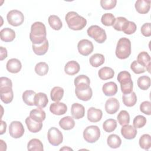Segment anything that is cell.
Listing matches in <instances>:
<instances>
[{"mask_svg": "<svg viewBox=\"0 0 151 151\" xmlns=\"http://www.w3.org/2000/svg\"><path fill=\"white\" fill-rule=\"evenodd\" d=\"M29 117L34 120L38 122H42L46 117L45 112L42 108L38 107L31 110Z\"/></svg>", "mask_w": 151, "mask_h": 151, "instance_id": "7402d4cb", "label": "cell"}, {"mask_svg": "<svg viewBox=\"0 0 151 151\" xmlns=\"http://www.w3.org/2000/svg\"><path fill=\"white\" fill-rule=\"evenodd\" d=\"M105 61L104 57L103 54L96 53L91 55L89 61L91 66L94 67H98L101 65Z\"/></svg>", "mask_w": 151, "mask_h": 151, "instance_id": "d6a6232c", "label": "cell"}, {"mask_svg": "<svg viewBox=\"0 0 151 151\" xmlns=\"http://www.w3.org/2000/svg\"><path fill=\"white\" fill-rule=\"evenodd\" d=\"M25 123L28 130L32 133H37L40 131L42 127V122H36L32 120L29 116L26 118Z\"/></svg>", "mask_w": 151, "mask_h": 151, "instance_id": "ffe728a7", "label": "cell"}, {"mask_svg": "<svg viewBox=\"0 0 151 151\" xmlns=\"http://www.w3.org/2000/svg\"><path fill=\"white\" fill-rule=\"evenodd\" d=\"M6 19L10 25L14 27H18L23 23L24 16L21 11L13 9L8 12L6 15Z\"/></svg>", "mask_w": 151, "mask_h": 151, "instance_id": "52a82bcc", "label": "cell"}, {"mask_svg": "<svg viewBox=\"0 0 151 151\" xmlns=\"http://www.w3.org/2000/svg\"><path fill=\"white\" fill-rule=\"evenodd\" d=\"M140 110L143 113L150 115L151 114V103L149 101H145L140 105Z\"/></svg>", "mask_w": 151, "mask_h": 151, "instance_id": "f907efd6", "label": "cell"}, {"mask_svg": "<svg viewBox=\"0 0 151 151\" xmlns=\"http://www.w3.org/2000/svg\"><path fill=\"white\" fill-rule=\"evenodd\" d=\"M117 80L120 84L122 92L123 94L133 91V81L130 74L127 71H122L118 74Z\"/></svg>", "mask_w": 151, "mask_h": 151, "instance_id": "277c9868", "label": "cell"}, {"mask_svg": "<svg viewBox=\"0 0 151 151\" xmlns=\"http://www.w3.org/2000/svg\"><path fill=\"white\" fill-rule=\"evenodd\" d=\"M59 125L63 129L65 130H69L74 127L75 122L73 117L70 116H65L60 120Z\"/></svg>", "mask_w": 151, "mask_h": 151, "instance_id": "83f0119b", "label": "cell"}, {"mask_svg": "<svg viewBox=\"0 0 151 151\" xmlns=\"http://www.w3.org/2000/svg\"><path fill=\"white\" fill-rule=\"evenodd\" d=\"M139 143L142 149H149L151 147V136L149 134H143L139 139Z\"/></svg>", "mask_w": 151, "mask_h": 151, "instance_id": "74e56055", "label": "cell"}, {"mask_svg": "<svg viewBox=\"0 0 151 151\" xmlns=\"http://www.w3.org/2000/svg\"><path fill=\"white\" fill-rule=\"evenodd\" d=\"M48 65L45 62H40L37 63L35 66V73L40 76H45L48 71Z\"/></svg>", "mask_w": 151, "mask_h": 151, "instance_id": "60d3db41", "label": "cell"}, {"mask_svg": "<svg viewBox=\"0 0 151 151\" xmlns=\"http://www.w3.org/2000/svg\"><path fill=\"white\" fill-rule=\"evenodd\" d=\"M6 123L5 122L1 120V134H3L4 133L6 132Z\"/></svg>", "mask_w": 151, "mask_h": 151, "instance_id": "db71d44e", "label": "cell"}, {"mask_svg": "<svg viewBox=\"0 0 151 151\" xmlns=\"http://www.w3.org/2000/svg\"><path fill=\"white\" fill-rule=\"evenodd\" d=\"M99 76L103 80H107L112 78L114 75V70L109 67H104L99 71Z\"/></svg>", "mask_w": 151, "mask_h": 151, "instance_id": "f1b7e54d", "label": "cell"}, {"mask_svg": "<svg viewBox=\"0 0 151 151\" xmlns=\"http://www.w3.org/2000/svg\"><path fill=\"white\" fill-rule=\"evenodd\" d=\"M136 28V25L134 22L127 20L124 24L122 31H123L126 34L130 35L135 32Z\"/></svg>", "mask_w": 151, "mask_h": 151, "instance_id": "b9f144b4", "label": "cell"}, {"mask_svg": "<svg viewBox=\"0 0 151 151\" xmlns=\"http://www.w3.org/2000/svg\"><path fill=\"white\" fill-rule=\"evenodd\" d=\"M87 32L90 37L93 38L97 42L100 44L104 42L107 38L105 30L96 25L90 26L87 29Z\"/></svg>", "mask_w": 151, "mask_h": 151, "instance_id": "5b68a950", "label": "cell"}, {"mask_svg": "<svg viewBox=\"0 0 151 151\" xmlns=\"http://www.w3.org/2000/svg\"><path fill=\"white\" fill-rule=\"evenodd\" d=\"M49 143L53 146H58L63 140V136L60 130L56 127H51L47 134Z\"/></svg>", "mask_w": 151, "mask_h": 151, "instance_id": "ba28073f", "label": "cell"}, {"mask_svg": "<svg viewBox=\"0 0 151 151\" xmlns=\"http://www.w3.org/2000/svg\"><path fill=\"white\" fill-rule=\"evenodd\" d=\"M74 85L76 88H84L90 86V78L85 75H80L75 78Z\"/></svg>", "mask_w": 151, "mask_h": 151, "instance_id": "484cf974", "label": "cell"}, {"mask_svg": "<svg viewBox=\"0 0 151 151\" xmlns=\"http://www.w3.org/2000/svg\"><path fill=\"white\" fill-rule=\"evenodd\" d=\"M115 17L111 13H105L101 18V23L105 26H112L115 21Z\"/></svg>", "mask_w": 151, "mask_h": 151, "instance_id": "ee69618b", "label": "cell"}, {"mask_svg": "<svg viewBox=\"0 0 151 151\" xmlns=\"http://www.w3.org/2000/svg\"><path fill=\"white\" fill-rule=\"evenodd\" d=\"M48 41L46 39L40 44H32V47L34 53L38 55H44L48 49Z\"/></svg>", "mask_w": 151, "mask_h": 151, "instance_id": "4316f807", "label": "cell"}, {"mask_svg": "<svg viewBox=\"0 0 151 151\" xmlns=\"http://www.w3.org/2000/svg\"><path fill=\"white\" fill-rule=\"evenodd\" d=\"M102 91L106 96H114L117 92V86L113 81L106 83L103 86Z\"/></svg>", "mask_w": 151, "mask_h": 151, "instance_id": "603a6c76", "label": "cell"}, {"mask_svg": "<svg viewBox=\"0 0 151 151\" xmlns=\"http://www.w3.org/2000/svg\"><path fill=\"white\" fill-rule=\"evenodd\" d=\"M117 4L116 0H101L100 5L105 10H110L114 8Z\"/></svg>", "mask_w": 151, "mask_h": 151, "instance_id": "681fc988", "label": "cell"}, {"mask_svg": "<svg viewBox=\"0 0 151 151\" xmlns=\"http://www.w3.org/2000/svg\"><path fill=\"white\" fill-rule=\"evenodd\" d=\"M122 100L125 106L127 107H132L136 103V94L133 91H132L129 94H123L122 96Z\"/></svg>", "mask_w": 151, "mask_h": 151, "instance_id": "f546056e", "label": "cell"}, {"mask_svg": "<svg viewBox=\"0 0 151 151\" xmlns=\"http://www.w3.org/2000/svg\"><path fill=\"white\" fill-rule=\"evenodd\" d=\"M137 86L143 90H147L150 86V78L147 76H143L139 77Z\"/></svg>", "mask_w": 151, "mask_h": 151, "instance_id": "f35d334b", "label": "cell"}, {"mask_svg": "<svg viewBox=\"0 0 151 151\" xmlns=\"http://www.w3.org/2000/svg\"><path fill=\"white\" fill-rule=\"evenodd\" d=\"M137 130L132 125L126 124L122 126L121 129V134L123 137L126 139L131 140L134 139L137 134Z\"/></svg>", "mask_w": 151, "mask_h": 151, "instance_id": "5bb4252c", "label": "cell"}, {"mask_svg": "<svg viewBox=\"0 0 151 151\" xmlns=\"http://www.w3.org/2000/svg\"><path fill=\"white\" fill-rule=\"evenodd\" d=\"M141 32L145 37H150L151 35V25L150 22L145 23L141 27Z\"/></svg>", "mask_w": 151, "mask_h": 151, "instance_id": "816d5d0a", "label": "cell"}, {"mask_svg": "<svg viewBox=\"0 0 151 151\" xmlns=\"http://www.w3.org/2000/svg\"><path fill=\"white\" fill-rule=\"evenodd\" d=\"M103 116L102 111L94 107H90L87 111V119L93 123L99 122Z\"/></svg>", "mask_w": 151, "mask_h": 151, "instance_id": "e0dca14e", "label": "cell"}, {"mask_svg": "<svg viewBox=\"0 0 151 151\" xmlns=\"http://www.w3.org/2000/svg\"><path fill=\"white\" fill-rule=\"evenodd\" d=\"M117 127V122L115 119H109L103 123V128L104 130L107 133L113 132Z\"/></svg>", "mask_w": 151, "mask_h": 151, "instance_id": "ab89813d", "label": "cell"}, {"mask_svg": "<svg viewBox=\"0 0 151 151\" xmlns=\"http://www.w3.org/2000/svg\"><path fill=\"white\" fill-rule=\"evenodd\" d=\"M48 102V97L46 94L44 93H37L34 97V106L38 107H45Z\"/></svg>", "mask_w": 151, "mask_h": 151, "instance_id": "d4e9b609", "label": "cell"}, {"mask_svg": "<svg viewBox=\"0 0 151 151\" xmlns=\"http://www.w3.org/2000/svg\"><path fill=\"white\" fill-rule=\"evenodd\" d=\"M117 120L121 126L129 124L130 122V116L126 110H122L117 115Z\"/></svg>", "mask_w": 151, "mask_h": 151, "instance_id": "7bdbcfd3", "label": "cell"}, {"mask_svg": "<svg viewBox=\"0 0 151 151\" xmlns=\"http://www.w3.org/2000/svg\"><path fill=\"white\" fill-rule=\"evenodd\" d=\"M116 55L119 59H126L131 54V42L127 38L123 37L119 40L116 48Z\"/></svg>", "mask_w": 151, "mask_h": 151, "instance_id": "3957f363", "label": "cell"}, {"mask_svg": "<svg viewBox=\"0 0 151 151\" xmlns=\"http://www.w3.org/2000/svg\"><path fill=\"white\" fill-rule=\"evenodd\" d=\"M9 133L10 136L15 139L22 137L24 133V128L22 123L19 121L12 122L9 124Z\"/></svg>", "mask_w": 151, "mask_h": 151, "instance_id": "9c48e42d", "label": "cell"}, {"mask_svg": "<svg viewBox=\"0 0 151 151\" xmlns=\"http://www.w3.org/2000/svg\"><path fill=\"white\" fill-rule=\"evenodd\" d=\"M75 93L77 97L83 101H88L93 95L92 89L90 86L84 88H76Z\"/></svg>", "mask_w": 151, "mask_h": 151, "instance_id": "8fae6325", "label": "cell"}, {"mask_svg": "<svg viewBox=\"0 0 151 151\" xmlns=\"http://www.w3.org/2000/svg\"><path fill=\"white\" fill-rule=\"evenodd\" d=\"M12 83L11 80L6 77L0 78V90L12 88Z\"/></svg>", "mask_w": 151, "mask_h": 151, "instance_id": "7dc6e473", "label": "cell"}, {"mask_svg": "<svg viewBox=\"0 0 151 151\" xmlns=\"http://www.w3.org/2000/svg\"><path fill=\"white\" fill-rule=\"evenodd\" d=\"M130 68L135 74L143 73L146 71V68L139 64L136 60H134L132 63L130 65Z\"/></svg>", "mask_w": 151, "mask_h": 151, "instance_id": "bcb514c9", "label": "cell"}, {"mask_svg": "<svg viewBox=\"0 0 151 151\" xmlns=\"http://www.w3.org/2000/svg\"><path fill=\"white\" fill-rule=\"evenodd\" d=\"M119 102L116 98H110L106 101L105 110L106 112L110 114L116 113L119 109Z\"/></svg>", "mask_w": 151, "mask_h": 151, "instance_id": "7c38bea8", "label": "cell"}, {"mask_svg": "<svg viewBox=\"0 0 151 151\" xmlns=\"http://www.w3.org/2000/svg\"><path fill=\"white\" fill-rule=\"evenodd\" d=\"M65 19L69 28L74 31L83 29L87 24L86 19L74 11L68 12L65 15Z\"/></svg>", "mask_w": 151, "mask_h": 151, "instance_id": "7a4b0ae2", "label": "cell"}, {"mask_svg": "<svg viewBox=\"0 0 151 151\" xmlns=\"http://www.w3.org/2000/svg\"><path fill=\"white\" fill-rule=\"evenodd\" d=\"M146 123V119L145 117L142 115L136 116L133 122V126L136 129H140L143 127Z\"/></svg>", "mask_w": 151, "mask_h": 151, "instance_id": "f6af8a7d", "label": "cell"}, {"mask_svg": "<svg viewBox=\"0 0 151 151\" xmlns=\"http://www.w3.org/2000/svg\"><path fill=\"white\" fill-rule=\"evenodd\" d=\"M27 149L29 151H43V145L39 139H32L28 143Z\"/></svg>", "mask_w": 151, "mask_h": 151, "instance_id": "e575fe53", "label": "cell"}, {"mask_svg": "<svg viewBox=\"0 0 151 151\" xmlns=\"http://www.w3.org/2000/svg\"><path fill=\"white\" fill-rule=\"evenodd\" d=\"M36 93L33 90H25L22 94L24 102L28 106H34V97Z\"/></svg>", "mask_w": 151, "mask_h": 151, "instance_id": "d590c367", "label": "cell"}, {"mask_svg": "<svg viewBox=\"0 0 151 151\" xmlns=\"http://www.w3.org/2000/svg\"><path fill=\"white\" fill-rule=\"evenodd\" d=\"M0 56L1 61L6 58L7 57V50L3 47H0Z\"/></svg>", "mask_w": 151, "mask_h": 151, "instance_id": "f5cc1de1", "label": "cell"}, {"mask_svg": "<svg viewBox=\"0 0 151 151\" xmlns=\"http://www.w3.org/2000/svg\"><path fill=\"white\" fill-rule=\"evenodd\" d=\"M64 89L61 87H54L52 88L50 93L51 99L52 101L58 102L60 101L64 96Z\"/></svg>", "mask_w": 151, "mask_h": 151, "instance_id": "4dcf8cb0", "label": "cell"}, {"mask_svg": "<svg viewBox=\"0 0 151 151\" xmlns=\"http://www.w3.org/2000/svg\"><path fill=\"white\" fill-rule=\"evenodd\" d=\"M6 67L9 72L11 73H17L21 70L22 64L19 60L17 58H11L7 61Z\"/></svg>", "mask_w": 151, "mask_h": 151, "instance_id": "ac0fdd59", "label": "cell"}, {"mask_svg": "<svg viewBox=\"0 0 151 151\" xmlns=\"http://www.w3.org/2000/svg\"><path fill=\"white\" fill-rule=\"evenodd\" d=\"M127 21V19L124 17H119L116 18L115 19V21L113 25V28H114V29H116L117 31H122L123 27Z\"/></svg>", "mask_w": 151, "mask_h": 151, "instance_id": "c3c4849f", "label": "cell"}, {"mask_svg": "<svg viewBox=\"0 0 151 151\" xmlns=\"http://www.w3.org/2000/svg\"><path fill=\"white\" fill-rule=\"evenodd\" d=\"M71 113L73 118L76 119H80L84 116L85 108L82 104L75 103L71 106Z\"/></svg>", "mask_w": 151, "mask_h": 151, "instance_id": "2e32d148", "label": "cell"}, {"mask_svg": "<svg viewBox=\"0 0 151 151\" xmlns=\"http://www.w3.org/2000/svg\"><path fill=\"white\" fill-rule=\"evenodd\" d=\"M80 70V66L79 64L76 61H70L66 63L64 71L65 73L70 76H73L79 72Z\"/></svg>", "mask_w": 151, "mask_h": 151, "instance_id": "44dd1931", "label": "cell"}, {"mask_svg": "<svg viewBox=\"0 0 151 151\" xmlns=\"http://www.w3.org/2000/svg\"><path fill=\"white\" fill-rule=\"evenodd\" d=\"M1 39L5 42H11L15 38V31L9 28H3L0 31Z\"/></svg>", "mask_w": 151, "mask_h": 151, "instance_id": "cb8c5ba5", "label": "cell"}, {"mask_svg": "<svg viewBox=\"0 0 151 151\" xmlns=\"http://www.w3.org/2000/svg\"><path fill=\"white\" fill-rule=\"evenodd\" d=\"M50 111L55 115H63L67 111V106L61 102H55L52 103L50 106Z\"/></svg>", "mask_w": 151, "mask_h": 151, "instance_id": "9a60e30c", "label": "cell"}, {"mask_svg": "<svg viewBox=\"0 0 151 151\" xmlns=\"http://www.w3.org/2000/svg\"><path fill=\"white\" fill-rule=\"evenodd\" d=\"M77 48L80 54L84 56H87L93 52L94 46L90 40L83 39L78 42Z\"/></svg>", "mask_w": 151, "mask_h": 151, "instance_id": "30bf717a", "label": "cell"}, {"mask_svg": "<svg viewBox=\"0 0 151 151\" xmlns=\"http://www.w3.org/2000/svg\"><path fill=\"white\" fill-rule=\"evenodd\" d=\"M73 150L72 149H71L70 147H64L60 149V150Z\"/></svg>", "mask_w": 151, "mask_h": 151, "instance_id": "11a10c76", "label": "cell"}, {"mask_svg": "<svg viewBox=\"0 0 151 151\" xmlns=\"http://www.w3.org/2000/svg\"><path fill=\"white\" fill-rule=\"evenodd\" d=\"M48 24L52 29L54 30H60L63 27V23L60 18L55 15H51L48 17Z\"/></svg>", "mask_w": 151, "mask_h": 151, "instance_id": "836d02e7", "label": "cell"}, {"mask_svg": "<svg viewBox=\"0 0 151 151\" xmlns=\"http://www.w3.org/2000/svg\"><path fill=\"white\" fill-rule=\"evenodd\" d=\"M100 136V130L97 126L91 125L87 127L83 132L84 139L88 143H93L97 141Z\"/></svg>", "mask_w": 151, "mask_h": 151, "instance_id": "8992f818", "label": "cell"}, {"mask_svg": "<svg viewBox=\"0 0 151 151\" xmlns=\"http://www.w3.org/2000/svg\"><path fill=\"white\" fill-rule=\"evenodd\" d=\"M139 64L144 66L146 71H147L149 73L150 72V65H151V59L149 55V54L146 51H142L140 52L137 57V60H136Z\"/></svg>", "mask_w": 151, "mask_h": 151, "instance_id": "4fadbf2b", "label": "cell"}, {"mask_svg": "<svg viewBox=\"0 0 151 151\" xmlns=\"http://www.w3.org/2000/svg\"><path fill=\"white\" fill-rule=\"evenodd\" d=\"M0 96L1 100L5 104H8L11 103L14 97V93L12 88L0 90Z\"/></svg>", "mask_w": 151, "mask_h": 151, "instance_id": "8d00e7d4", "label": "cell"}, {"mask_svg": "<svg viewBox=\"0 0 151 151\" xmlns=\"http://www.w3.org/2000/svg\"><path fill=\"white\" fill-rule=\"evenodd\" d=\"M107 143L110 147L113 149H116L120 146L122 144V140L118 135L112 134L108 136L107 139Z\"/></svg>", "mask_w": 151, "mask_h": 151, "instance_id": "1f68e13d", "label": "cell"}, {"mask_svg": "<svg viewBox=\"0 0 151 151\" xmlns=\"http://www.w3.org/2000/svg\"><path fill=\"white\" fill-rule=\"evenodd\" d=\"M150 1L137 0L135 2V8L136 11L142 14H147L150 8Z\"/></svg>", "mask_w": 151, "mask_h": 151, "instance_id": "d6986e66", "label": "cell"}, {"mask_svg": "<svg viewBox=\"0 0 151 151\" xmlns=\"http://www.w3.org/2000/svg\"><path fill=\"white\" fill-rule=\"evenodd\" d=\"M47 31L45 25L41 22H35L31 27L29 38L32 44H40L47 38Z\"/></svg>", "mask_w": 151, "mask_h": 151, "instance_id": "6da1fadb", "label": "cell"}]
</instances>
